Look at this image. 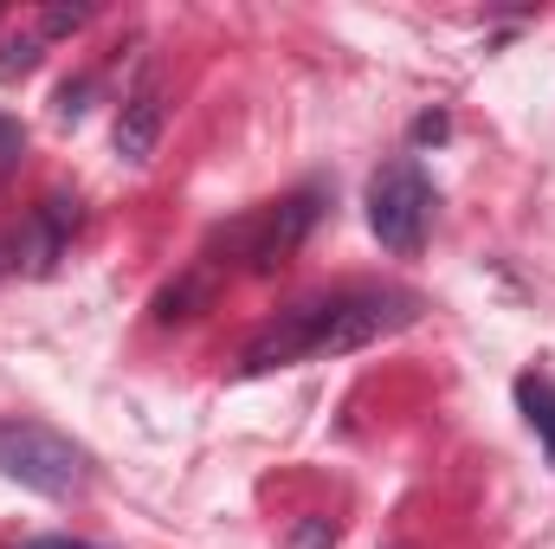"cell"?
Segmentation results:
<instances>
[{"label":"cell","instance_id":"cell-2","mask_svg":"<svg viewBox=\"0 0 555 549\" xmlns=\"http://www.w3.org/2000/svg\"><path fill=\"white\" fill-rule=\"evenodd\" d=\"M0 478L39 498H78L91 485V452L39 420H0Z\"/></svg>","mask_w":555,"mask_h":549},{"label":"cell","instance_id":"cell-6","mask_svg":"<svg viewBox=\"0 0 555 549\" xmlns=\"http://www.w3.org/2000/svg\"><path fill=\"white\" fill-rule=\"evenodd\" d=\"M162 124H168V91L155 78H142L137 91L124 98V111H117V155L142 168L155 155V142H162Z\"/></svg>","mask_w":555,"mask_h":549},{"label":"cell","instance_id":"cell-3","mask_svg":"<svg viewBox=\"0 0 555 549\" xmlns=\"http://www.w3.org/2000/svg\"><path fill=\"white\" fill-rule=\"evenodd\" d=\"M323 220V188H297V194H284L272 207H259V214H246L220 246L246 266V272H278L304 240H310V227ZM227 259V266H233Z\"/></svg>","mask_w":555,"mask_h":549},{"label":"cell","instance_id":"cell-13","mask_svg":"<svg viewBox=\"0 0 555 549\" xmlns=\"http://www.w3.org/2000/svg\"><path fill=\"white\" fill-rule=\"evenodd\" d=\"M85 98H91V85H65L59 91V117H85Z\"/></svg>","mask_w":555,"mask_h":549},{"label":"cell","instance_id":"cell-15","mask_svg":"<svg viewBox=\"0 0 555 549\" xmlns=\"http://www.w3.org/2000/svg\"><path fill=\"white\" fill-rule=\"evenodd\" d=\"M20 549H91V544H78V537H39V544H20Z\"/></svg>","mask_w":555,"mask_h":549},{"label":"cell","instance_id":"cell-9","mask_svg":"<svg viewBox=\"0 0 555 549\" xmlns=\"http://www.w3.org/2000/svg\"><path fill=\"white\" fill-rule=\"evenodd\" d=\"M39 52H46V39H39V33H20V39H0V78H26V72L39 65Z\"/></svg>","mask_w":555,"mask_h":549},{"label":"cell","instance_id":"cell-11","mask_svg":"<svg viewBox=\"0 0 555 549\" xmlns=\"http://www.w3.org/2000/svg\"><path fill=\"white\" fill-rule=\"evenodd\" d=\"M291 549H336V531H330V518H304V524L291 531Z\"/></svg>","mask_w":555,"mask_h":549},{"label":"cell","instance_id":"cell-1","mask_svg":"<svg viewBox=\"0 0 555 549\" xmlns=\"http://www.w3.org/2000/svg\"><path fill=\"white\" fill-rule=\"evenodd\" d=\"M420 310H426V297L401 291V284H343V291L304 297L240 349V375H272V369L323 362V356H356V349L420 323Z\"/></svg>","mask_w":555,"mask_h":549},{"label":"cell","instance_id":"cell-5","mask_svg":"<svg viewBox=\"0 0 555 549\" xmlns=\"http://www.w3.org/2000/svg\"><path fill=\"white\" fill-rule=\"evenodd\" d=\"M72 227H78V201L46 194V201L26 214V227L7 240V266H20V272H52L59 253H65V240H72Z\"/></svg>","mask_w":555,"mask_h":549},{"label":"cell","instance_id":"cell-10","mask_svg":"<svg viewBox=\"0 0 555 549\" xmlns=\"http://www.w3.org/2000/svg\"><path fill=\"white\" fill-rule=\"evenodd\" d=\"M85 20H91L85 7H46V13H39V39H59V33H78Z\"/></svg>","mask_w":555,"mask_h":549},{"label":"cell","instance_id":"cell-7","mask_svg":"<svg viewBox=\"0 0 555 549\" xmlns=\"http://www.w3.org/2000/svg\"><path fill=\"white\" fill-rule=\"evenodd\" d=\"M220 266L227 259H201L194 272H181L162 297H155V323H188V317H201L207 304H214V284H220Z\"/></svg>","mask_w":555,"mask_h":549},{"label":"cell","instance_id":"cell-4","mask_svg":"<svg viewBox=\"0 0 555 549\" xmlns=\"http://www.w3.org/2000/svg\"><path fill=\"white\" fill-rule=\"evenodd\" d=\"M426 220H433V188H426L420 162L414 155L388 162V168L369 181V227H375V240H382L395 259H414L420 246H426Z\"/></svg>","mask_w":555,"mask_h":549},{"label":"cell","instance_id":"cell-14","mask_svg":"<svg viewBox=\"0 0 555 549\" xmlns=\"http://www.w3.org/2000/svg\"><path fill=\"white\" fill-rule=\"evenodd\" d=\"M446 137V117H420L414 124V142H439Z\"/></svg>","mask_w":555,"mask_h":549},{"label":"cell","instance_id":"cell-12","mask_svg":"<svg viewBox=\"0 0 555 549\" xmlns=\"http://www.w3.org/2000/svg\"><path fill=\"white\" fill-rule=\"evenodd\" d=\"M20 124H7V117H0V175H7V168H13V155H20Z\"/></svg>","mask_w":555,"mask_h":549},{"label":"cell","instance_id":"cell-8","mask_svg":"<svg viewBox=\"0 0 555 549\" xmlns=\"http://www.w3.org/2000/svg\"><path fill=\"white\" fill-rule=\"evenodd\" d=\"M517 408H524V420H530V433L543 439V452H550V465H555V382L550 375H517Z\"/></svg>","mask_w":555,"mask_h":549},{"label":"cell","instance_id":"cell-16","mask_svg":"<svg viewBox=\"0 0 555 549\" xmlns=\"http://www.w3.org/2000/svg\"><path fill=\"white\" fill-rule=\"evenodd\" d=\"M0 272H7V246H0Z\"/></svg>","mask_w":555,"mask_h":549}]
</instances>
